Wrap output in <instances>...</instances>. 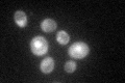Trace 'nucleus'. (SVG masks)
<instances>
[{"label":"nucleus","instance_id":"20e7f679","mask_svg":"<svg viewBox=\"0 0 125 83\" xmlns=\"http://www.w3.org/2000/svg\"><path fill=\"white\" fill-rule=\"evenodd\" d=\"M56 22L54 21L52 19H46L44 21L42 22L41 24V28L43 31H45V32H52L56 29Z\"/></svg>","mask_w":125,"mask_h":83},{"label":"nucleus","instance_id":"f257e3e1","mask_svg":"<svg viewBox=\"0 0 125 83\" xmlns=\"http://www.w3.org/2000/svg\"><path fill=\"white\" fill-rule=\"evenodd\" d=\"M90 52L89 46L83 42H76L69 48V55L75 59H83Z\"/></svg>","mask_w":125,"mask_h":83},{"label":"nucleus","instance_id":"423d86ee","mask_svg":"<svg viewBox=\"0 0 125 83\" xmlns=\"http://www.w3.org/2000/svg\"><path fill=\"white\" fill-rule=\"evenodd\" d=\"M69 34L66 32V31H60L57 34H56V41L58 42V44L61 45H67L69 43Z\"/></svg>","mask_w":125,"mask_h":83},{"label":"nucleus","instance_id":"0eeeda50","mask_svg":"<svg viewBox=\"0 0 125 83\" xmlns=\"http://www.w3.org/2000/svg\"><path fill=\"white\" fill-rule=\"evenodd\" d=\"M76 70V64L74 61H67L65 65V71L67 73H73Z\"/></svg>","mask_w":125,"mask_h":83},{"label":"nucleus","instance_id":"f03ea898","mask_svg":"<svg viewBox=\"0 0 125 83\" xmlns=\"http://www.w3.org/2000/svg\"><path fill=\"white\" fill-rule=\"evenodd\" d=\"M30 50L38 56L44 55L48 51V43L43 37H36L30 42Z\"/></svg>","mask_w":125,"mask_h":83},{"label":"nucleus","instance_id":"7ed1b4c3","mask_svg":"<svg viewBox=\"0 0 125 83\" xmlns=\"http://www.w3.org/2000/svg\"><path fill=\"white\" fill-rule=\"evenodd\" d=\"M40 68H41V71L44 74H49V73H51L53 69H54V60L51 58V57H47L45 58L44 60H43L41 62V65H40Z\"/></svg>","mask_w":125,"mask_h":83},{"label":"nucleus","instance_id":"39448f33","mask_svg":"<svg viewBox=\"0 0 125 83\" xmlns=\"http://www.w3.org/2000/svg\"><path fill=\"white\" fill-rule=\"evenodd\" d=\"M14 19H15V22L17 23V25L20 27H25L27 24V17L24 11H21V10L16 11Z\"/></svg>","mask_w":125,"mask_h":83}]
</instances>
